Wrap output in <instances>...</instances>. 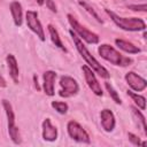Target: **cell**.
<instances>
[{"label":"cell","mask_w":147,"mask_h":147,"mask_svg":"<svg viewBox=\"0 0 147 147\" xmlns=\"http://www.w3.org/2000/svg\"><path fill=\"white\" fill-rule=\"evenodd\" d=\"M70 34H71V37H72V40H74V42H75V45H76V48H77V51L80 53V55L85 59V61L87 62V64L99 75V76H101V77H103V78H109V72H108V70L106 69V68H103L92 55H91V53L87 51V48L85 47V45L83 44V41L78 38V36L76 34V33H74L72 31H70Z\"/></svg>","instance_id":"1"},{"label":"cell","mask_w":147,"mask_h":147,"mask_svg":"<svg viewBox=\"0 0 147 147\" xmlns=\"http://www.w3.org/2000/svg\"><path fill=\"white\" fill-rule=\"evenodd\" d=\"M106 13L110 16V18L114 21V23L119 26L123 30L126 31H140V30H145L146 24L141 18H137V17H121L117 14H115L114 11L106 9Z\"/></svg>","instance_id":"2"},{"label":"cell","mask_w":147,"mask_h":147,"mask_svg":"<svg viewBox=\"0 0 147 147\" xmlns=\"http://www.w3.org/2000/svg\"><path fill=\"white\" fill-rule=\"evenodd\" d=\"M99 54L101 57H103L105 60L109 61L110 63L115 64V65H121V67H126V65H130L132 63V60L126 57V56H123L122 54H119L114 47L107 45V44H103L101 46H99Z\"/></svg>","instance_id":"3"},{"label":"cell","mask_w":147,"mask_h":147,"mask_svg":"<svg viewBox=\"0 0 147 147\" xmlns=\"http://www.w3.org/2000/svg\"><path fill=\"white\" fill-rule=\"evenodd\" d=\"M68 21H69L70 25L72 26V29L77 32V34H78L82 39H84L86 42H88V44H98V42H99V37H98V34L93 33L92 31L87 30L85 26H83L82 24H79L78 21H77L72 15H70V14L68 15Z\"/></svg>","instance_id":"4"},{"label":"cell","mask_w":147,"mask_h":147,"mask_svg":"<svg viewBox=\"0 0 147 147\" xmlns=\"http://www.w3.org/2000/svg\"><path fill=\"white\" fill-rule=\"evenodd\" d=\"M2 105H3V108L6 110V115H7V118H8V132H9L10 139L15 144H20L21 142L20 132H18V127L15 124V115H14L11 105L7 100H2Z\"/></svg>","instance_id":"5"},{"label":"cell","mask_w":147,"mask_h":147,"mask_svg":"<svg viewBox=\"0 0 147 147\" xmlns=\"http://www.w3.org/2000/svg\"><path fill=\"white\" fill-rule=\"evenodd\" d=\"M60 86H61V90L59 91V94L62 98H70L77 94L79 90L77 82L69 76H62L60 78Z\"/></svg>","instance_id":"6"},{"label":"cell","mask_w":147,"mask_h":147,"mask_svg":"<svg viewBox=\"0 0 147 147\" xmlns=\"http://www.w3.org/2000/svg\"><path fill=\"white\" fill-rule=\"evenodd\" d=\"M67 129H68V133L69 136L78 141V142H85V144H90V137L87 134V132L75 121H70L67 125Z\"/></svg>","instance_id":"7"},{"label":"cell","mask_w":147,"mask_h":147,"mask_svg":"<svg viewBox=\"0 0 147 147\" xmlns=\"http://www.w3.org/2000/svg\"><path fill=\"white\" fill-rule=\"evenodd\" d=\"M26 24L30 28V30H32L37 37H39L40 40H45V33H44V29L38 20V13L34 10H28L26 11Z\"/></svg>","instance_id":"8"},{"label":"cell","mask_w":147,"mask_h":147,"mask_svg":"<svg viewBox=\"0 0 147 147\" xmlns=\"http://www.w3.org/2000/svg\"><path fill=\"white\" fill-rule=\"evenodd\" d=\"M83 69V72H84V76H85V80L88 85V87L92 90V92L96 95H102V90H101V86L100 84L98 83L93 71L87 67V65H83L82 67Z\"/></svg>","instance_id":"9"},{"label":"cell","mask_w":147,"mask_h":147,"mask_svg":"<svg viewBox=\"0 0 147 147\" xmlns=\"http://www.w3.org/2000/svg\"><path fill=\"white\" fill-rule=\"evenodd\" d=\"M125 79L127 82V84L130 85V87L137 92H140V91H144L147 86V83L144 78H141L140 76H138L136 72L133 71H130L125 75Z\"/></svg>","instance_id":"10"},{"label":"cell","mask_w":147,"mask_h":147,"mask_svg":"<svg viewBox=\"0 0 147 147\" xmlns=\"http://www.w3.org/2000/svg\"><path fill=\"white\" fill-rule=\"evenodd\" d=\"M42 138L47 141H54L57 138V129L51 123L49 118L42 122Z\"/></svg>","instance_id":"11"},{"label":"cell","mask_w":147,"mask_h":147,"mask_svg":"<svg viewBox=\"0 0 147 147\" xmlns=\"http://www.w3.org/2000/svg\"><path fill=\"white\" fill-rule=\"evenodd\" d=\"M100 117H101V125L105 129V131H107V132L113 131V129L115 127L114 114L109 109H103V110H101Z\"/></svg>","instance_id":"12"},{"label":"cell","mask_w":147,"mask_h":147,"mask_svg":"<svg viewBox=\"0 0 147 147\" xmlns=\"http://www.w3.org/2000/svg\"><path fill=\"white\" fill-rule=\"evenodd\" d=\"M56 78V74L52 70H48L44 74V91L47 95H54V80Z\"/></svg>","instance_id":"13"},{"label":"cell","mask_w":147,"mask_h":147,"mask_svg":"<svg viewBox=\"0 0 147 147\" xmlns=\"http://www.w3.org/2000/svg\"><path fill=\"white\" fill-rule=\"evenodd\" d=\"M6 61L8 64L10 77L13 78V80L15 83H18V65H17V61H16L15 56L13 54H8L6 57Z\"/></svg>","instance_id":"14"},{"label":"cell","mask_w":147,"mask_h":147,"mask_svg":"<svg viewBox=\"0 0 147 147\" xmlns=\"http://www.w3.org/2000/svg\"><path fill=\"white\" fill-rule=\"evenodd\" d=\"M10 11H11L15 25L20 26L22 24V7H21V3L17 2V1H13L10 3Z\"/></svg>","instance_id":"15"},{"label":"cell","mask_w":147,"mask_h":147,"mask_svg":"<svg viewBox=\"0 0 147 147\" xmlns=\"http://www.w3.org/2000/svg\"><path fill=\"white\" fill-rule=\"evenodd\" d=\"M115 44H116L121 49H123V51L126 52V53L136 54V53H139V52H140V49H139L137 46H134L133 44H131V42H129V41L122 40V39H116V40H115Z\"/></svg>","instance_id":"16"},{"label":"cell","mask_w":147,"mask_h":147,"mask_svg":"<svg viewBox=\"0 0 147 147\" xmlns=\"http://www.w3.org/2000/svg\"><path fill=\"white\" fill-rule=\"evenodd\" d=\"M48 31H49V34H51V39H52V41L55 44V46H57L59 48L65 51V47L63 46V44H62V41H61V39H60V37H59V33H57L56 29H55L52 24L48 25Z\"/></svg>","instance_id":"17"},{"label":"cell","mask_w":147,"mask_h":147,"mask_svg":"<svg viewBox=\"0 0 147 147\" xmlns=\"http://www.w3.org/2000/svg\"><path fill=\"white\" fill-rule=\"evenodd\" d=\"M127 94L132 98V100L136 102V105H137L140 109L145 110V108H146V99H145L144 96H141V95H139V94H137V93H133L132 91H127Z\"/></svg>","instance_id":"18"},{"label":"cell","mask_w":147,"mask_h":147,"mask_svg":"<svg viewBox=\"0 0 147 147\" xmlns=\"http://www.w3.org/2000/svg\"><path fill=\"white\" fill-rule=\"evenodd\" d=\"M52 107L55 110H57L60 114H65L67 110H68V105L65 102H61V101H53Z\"/></svg>","instance_id":"19"},{"label":"cell","mask_w":147,"mask_h":147,"mask_svg":"<svg viewBox=\"0 0 147 147\" xmlns=\"http://www.w3.org/2000/svg\"><path fill=\"white\" fill-rule=\"evenodd\" d=\"M79 5H80L83 8H85V9H86V10H87V11H88V13H90V14H91V15H92L94 18H96V21L102 22V20L100 18V16H99V15L95 13V10H94V9H93V8H92V7H91L88 3H86L85 1H82V0H80V1H79Z\"/></svg>","instance_id":"20"},{"label":"cell","mask_w":147,"mask_h":147,"mask_svg":"<svg viewBox=\"0 0 147 147\" xmlns=\"http://www.w3.org/2000/svg\"><path fill=\"white\" fill-rule=\"evenodd\" d=\"M106 88H107V91L109 92L110 96L114 99V101H115L116 103H121V102H122V101H121V99H119V96H118V94H117V92L113 88V86H111L109 83H106Z\"/></svg>","instance_id":"21"},{"label":"cell","mask_w":147,"mask_h":147,"mask_svg":"<svg viewBox=\"0 0 147 147\" xmlns=\"http://www.w3.org/2000/svg\"><path fill=\"white\" fill-rule=\"evenodd\" d=\"M132 109V111H133V114L138 117V119L141 122V125H142V130H144V132L145 133H147V129H146V121H145V117L142 116V114L137 109V108H134V107H132L131 108Z\"/></svg>","instance_id":"22"},{"label":"cell","mask_w":147,"mask_h":147,"mask_svg":"<svg viewBox=\"0 0 147 147\" xmlns=\"http://www.w3.org/2000/svg\"><path fill=\"white\" fill-rule=\"evenodd\" d=\"M129 140H130L133 145H142V146L146 145V142H141L140 139H139L137 136H134L133 133H129Z\"/></svg>","instance_id":"23"},{"label":"cell","mask_w":147,"mask_h":147,"mask_svg":"<svg viewBox=\"0 0 147 147\" xmlns=\"http://www.w3.org/2000/svg\"><path fill=\"white\" fill-rule=\"evenodd\" d=\"M129 8L130 9H132V10H136V11H146L147 10V6L145 5V3H142V5H130L129 6Z\"/></svg>","instance_id":"24"},{"label":"cell","mask_w":147,"mask_h":147,"mask_svg":"<svg viewBox=\"0 0 147 147\" xmlns=\"http://www.w3.org/2000/svg\"><path fill=\"white\" fill-rule=\"evenodd\" d=\"M45 1H46L47 7H48L52 11H56V7H55V5H54V2H53L52 0H45Z\"/></svg>","instance_id":"25"},{"label":"cell","mask_w":147,"mask_h":147,"mask_svg":"<svg viewBox=\"0 0 147 147\" xmlns=\"http://www.w3.org/2000/svg\"><path fill=\"white\" fill-rule=\"evenodd\" d=\"M6 85H7V84H6V80L3 79L2 76H0V86H1V87H5Z\"/></svg>","instance_id":"26"},{"label":"cell","mask_w":147,"mask_h":147,"mask_svg":"<svg viewBox=\"0 0 147 147\" xmlns=\"http://www.w3.org/2000/svg\"><path fill=\"white\" fill-rule=\"evenodd\" d=\"M36 1H37V2L39 3V5H42V3L45 2V0H36Z\"/></svg>","instance_id":"27"}]
</instances>
